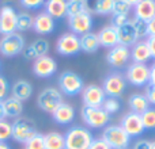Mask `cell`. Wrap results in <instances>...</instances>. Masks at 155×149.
<instances>
[{
  "mask_svg": "<svg viewBox=\"0 0 155 149\" xmlns=\"http://www.w3.org/2000/svg\"><path fill=\"white\" fill-rule=\"evenodd\" d=\"M64 140L65 149H88L94 136L84 126H72L64 134Z\"/></svg>",
  "mask_w": 155,
  "mask_h": 149,
  "instance_id": "obj_1",
  "label": "cell"
},
{
  "mask_svg": "<svg viewBox=\"0 0 155 149\" xmlns=\"http://www.w3.org/2000/svg\"><path fill=\"white\" fill-rule=\"evenodd\" d=\"M101 138L112 149H127L131 142V137L121 128V125L106 126L102 132Z\"/></svg>",
  "mask_w": 155,
  "mask_h": 149,
  "instance_id": "obj_2",
  "label": "cell"
},
{
  "mask_svg": "<svg viewBox=\"0 0 155 149\" xmlns=\"http://www.w3.org/2000/svg\"><path fill=\"white\" fill-rule=\"evenodd\" d=\"M11 125H12V136H11V138H14L16 142H21V144H26L29 140H31L38 133L35 122L31 121L30 118L19 117Z\"/></svg>",
  "mask_w": 155,
  "mask_h": 149,
  "instance_id": "obj_3",
  "label": "cell"
},
{
  "mask_svg": "<svg viewBox=\"0 0 155 149\" xmlns=\"http://www.w3.org/2000/svg\"><path fill=\"white\" fill-rule=\"evenodd\" d=\"M25 49V38L19 33L3 35L0 40V53L4 57H15Z\"/></svg>",
  "mask_w": 155,
  "mask_h": 149,
  "instance_id": "obj_4",
  "label": "cell"
},
{
  "mask_svg": "<svg viewBox=\"0 0 155 149\" xmlns=\"http://www.w3.org/2000/svg\"><path fill=\"white\" fill-rule=\"evenodd\" d=\"M82 119L88 128L98 129L104 128L109 123L110 115L102 107H87L83 106L82 109Z\"/></svg>",
  "mask_w": 155,
  "mask_h": 149,
  "instance_id": "obj_5",
  "label": "cell"
},
{
  "mask_svg": "<svg viewBox=\"0 0 155 149\" xmlns=\"http://www.w3.org/2000/svg\"><path fill=\"white\" fill-rule=\"evenodd\" d=\"M63 103V95L57 88L48 87L40 92L37 98V104L42 111L45 113H53L60 104Z\"/></svg>",
  "mask_w": 155,
  "mask_h": 149,
  "instance_id": "obj_6",
  "label": "cell"
},
{
  "mask_svg": "<svg viewBox=\"0 0 155 149\" xmlns=\"http://www.w3.org/2000/svg\"><path fill=\"white\" fill-rule=\"evenodd\" d=\"M60 92L65 95H78L83 91V79L72 71H65L59 76Z\"/></svg>",
  "mask_w": 155,
  "mask_h": 149,
  "instance_id": "obj_7",
  "label": "cell"
},
{
  "mask_svg": "<svg viewBox=\"0 0 155 149\" xmlns=\"http://www.w3.org/2000/svg\"><path fill=\"white\" fill-rule=\"evenodd\" d=\"M127 87V79H124L123 74L114 72L110 73L105 77L104 83H102V90H104L105 95L112 96V98H120L124 94Z\"/></svg>",
  "mask_w": 155,
  "mask_h": 149,
  "instance_id": "obj_8",
  "label": "cell"
},
{
  "mask_svg": "<svg viewBox=\"0 0 155 149\" xmlns=\"http://www.w3.org/2000/svg\"><path fill=\"white\" fill-rule=\"evenodd\" d=\"M127 80L135 87H143L150 83V67L147 64H139L134 62L127 69Z\"/></svg>",
  "mask_w": 155,
  "mask_h": 149,
  "instance_id": "obj_9",
  "label": "cell"
},
{
  "mask_svg": "<svg viewBox=\"0 0 155 149\" xmlns=\"http://www.w3.org/2000/svg\"><path fill=\"white\" fill-rule=\"evenodd\" d=\"M56 50L61 56H74L80 52V41L79 35L74 33H64L60 35L56 43Z\"/></svg>",
  "mask_w": 155,
  "mask_h": 149,
  "instance_id": "obj_10",
  "label": "cell"
},
{
  "mask_svg": "<svg viewBox=\"0 0 155 149\" xmlns=\"http://www.w3.org/2000/svg\"><path fill=\"white\" fill-rule=\"evenodd\" d=\"M105 98L106 95H105L102 87L98 84H88L82 91L83 104L87 107H101Z\"/></svg>",
  "mask_w": 155,
  "mask_h": 149,
  "instance_id": "obj_11",
  "label": "cell"
},
{
  "mask_svg": "<svg viewBox=\"0 0 155 149\" xmlns=\"http://www.w3.org/2000/svg\"><path fill=\"white\" fill-rule=\"evenodd\" d=\"M68 26L71 33L76 35H83L91 31L93 27V15L90 12H82L68 18Z\"/></svg>",
  "mask_w": 155,
  "mask_h": 149,
  "instance_id": "obj_12",
  "label": "cell"
},
{
  "mask_svg": "<svg viewBox=\"0 0 155 149\" xmlns=\"http://www.w3.org/2000/svg\"><path fill=\"white\" fill-rule=\"evenodd\" d=\"M16 21H18V12L14 7L3 5L0 8V34L7 35L16 31Z\"/></svg>",
  "mask_w": 155,
  "mask_h": 149,
  "instance_id": "obj_13",
  "label": "cell"
},
{
  "mask_svg": "<svg viewBox=\"0 0 155 149\" xmlns=\"http://www.w3.org/2000/svg\"><path fill=\"white\" fill-rule=\"evenodd\" d=\"M121 128L127 132L129 137H137L146 130L143 126L142 115L136 114V113H128L123 117L121 119Z\"/></svg>",
  "mask_w": 155,
  "mask_h": 149,
  "instance_id": "obj_14",
  "label": "cell"
},
{
  "mask_svg": "<svg viewBox=\"0 0 155 149\" xmlns=\"http://www.w3.org/2000/svg\"><path fill=\"white\" fill-rule=\"evenodd\" d=\"M57 71V64L54 61V59L49 56H42L38 57L37 60H34L33 62V72L37 77H51L52 74Z\"/></svg>",
  "mask_w": 155,
  "mask_h": 149,
  "instance_id": "obj_15",
  "label": "cell"
},
{
  "mask_svg": "<svg viewBox=\"0 0 155 149\" xmlns=\"http://www.w3.org/2000/svg\"><path fill=\"white\" fill-rule=\"evenodd\" d=\"M106 59L109 65H112L113 68H123L131 59V49L123 45H116L109 50Z\"/></svg>",
  "mask_w": 155,
  "mask_h": 149,
  "instance_id": "obj_16",
  "label": "cell"
},
{
  "mask_svg": "<svg viewBox=\"0 0 155 149\" xmlns=\"http://www.w3.org/2000/svg\"><path fill=\"white\" fill-rule=\"evenodd\" d=\"M54 19L52 18L51 15L44 11V12H40L34 16L33 19V29L37 34H41V35H45V34H51L52 31L54 30Z\"/></svg>",
  "mask_w": 155,
  "mask_h": 149,
  "instance_id": "obj_17",
  "label": "cell"
},
{
  "mask_svg": "<svg viewBox=\"0 0 155 149\" xmlns=\"http://www.w3.org/2000/svg\"><path fill=\"white\" fill-rule=\"evenodd\" d=\"M52 118L56 123L59 125H68L74 121L75 118V109L71 106L70 103H64L63 102L53 113H52Z\"/></svg>",
  "mask_w": 155,
  "mask_h": 149,
  "instance_id": "obj_18",
  "label": "cell"
},
{
  "mask_svg": "<svg viewBox=\"0 0 155 149\" xmlns=\"http://www.w3.org/2000/svg\"><path fill=\"white\" fill-rule=\"evenodd\" d=\"M117 38H118V45L127 46V48L134 46L137 42V35L135 33V29L132 26L131 21L117 29Z\"/></svg>",
  "mask_w": 155,
  "mask_h": 149,
  "instance_id": "obj_19",
  "label": "cell"
},
{
  "mask_svg": "<svg viewBox=\"0 0 155 149\" xmlns=\"http://www.w3.org/2000/svg\"><path fill=\"white\" fill-rule=\"evenodd\" d=\"M98 40H99V43L101 46L104 48H114L116 45H118V38H117V29L114 26H106L104 29L99 30L98 34Z\"/></svg>",
  "mask_w": 155,
  "mask_h": 149,
  "instance_id": "obj_20",
  "label": "cell"
},
{
  "mask_svg": "<svg viewBox=\"0 0 155 149\" xmlns=\"http://www.w3.org/2000/svg\"><path fill=\"white\" fill-rule=\"evenodd\" d=\"M31 94H33V85L26 80H18L11 87V96L21 102L30 99Z\"/></svg>",
  "mask_w": 155,
  "mask_h": 149,
  "instance_id": "obj_21",
  "label": "cell"
},
{
  "mask_svg": "<svg viewBox=\"0 0 155 149\" xmlns=\"http://www.w3.org/2000/svg\"><path fill=\"white\" fill-rule=\"evenodd\" d=\"M155 16V0H140L135 5V18L148 22Z\"/></svg>",
  "mask_w": 155,
  "mask_h": 149,
  "instance_id": "obj_22",
  "label": "cell"
},
{
  "mask_svg": "<svg viewBox=\"0 0 155 149\" xmlns=\"http://www.w3.org/2000/svg\"><path fill=\"white\" fill-rule=\"evenodd\" d=\"M131 57L134 62L139 64H146L151 59V53L148 49L147 41H137L131 49Z\"/></svg>",
  "mask_w": 155,
  "mask_h": 149,
  "instance_id": "obj_23",
  "label": "cell"
},
{
  "mask_svg": "<svg viewBox=\"0 0 155 149\" xmlns=\"http://www.w3.org/2000/svg\"><path fill=\"white\" fill-rule=\"evenodd\" d=\"M45 12L53 19L64 18L67 15V0H46Z\"/></svg>",
  "mask_w": 155,
  "mask_h": 149,
  "instance_id": "obj_24",
  "label": "cell"
},
{
  "mask_svg": "<svg viewBox=\"0 0 155 149\" xmlns=\"http://www.w3.org/2000/svg\"><path fill=\"white\" fill-rule=\"evenodd\" d=\"M3 107H4L5 118H15L16 119L23 113V104H22V102L12 98V96L5 98L3 100Z\"/></svg>",
  "mask_w": 155,
  "mask_h": 149,
  "instance_id": "obj_25",
  "label": "cell"
},
{
  "mask_svg": "<svg viewBox=\"0 0 155 149\" xmlns=\"http://www.w3.org/2000/svg\"><path fill=\"white\" fill-rule=\"evenodd\" d=\"M128 104L131 111L139 115H142L143 113L150 109V103H148L144 94H132L128 99Z\"/></svg>",
  "mask_w": 155,
  "mask_h": 149,
  "instance_id": "obj_26",
  "label": "cell"
},
{
  "mask_svg": "<svg viewBox=\"0 0 155 149\" xmlns=\"http://www.w3.org/2000/svg\"><path fill=\"white\" fill-rule=\"evenodd\" d=\"M79 41H80V50L86 52V53H94V52H97L99 49V46H101L98 35L93 31L80 35Z\"/></svg>",
  "mask_w": 155,
  "mask_h": 149,
  "instance_id": "obj_27",
  "label": "cell"
},
{
  "mask_svg": "<svg viewBox=\"0 0 155 149\" xmlns=\"http://www.w3.org/2000/svg\"><path fill=\"white\" fill-rule=\"evenodd\" d=\"M114 2L116 0H91V3L88 2V11L90 14H97V15L112 14Z\"/></svg>",
  "mask_w": 155,
  "mask_h": 149,
  "instance_id": "obj_28",
  "label": "cell"
},
{
  "mask_svg": "<svg viewBox=\"0 0 155 149\" xmlns=\"http://www.w3.org/2000/svg\"><path fill=\"white\" fill-rule=\"evenodd\" d=\"M45 149H65V140L61 133L51 132L44 136Z\"/></svg>",
  "mask_w": 155,
  "mask_h": 149,
  "instance_id": "obj_29",
  "label": "cell"
},
{
  "mask_svg": "<svg viewBox=\"0 0 155 149\" xmlns=\"http://www.w3.org/2000/svg\"><path fill=\"white\" fill-rule=\"evenodd\" d=\"M88 11V0H67V16H74Z\"/></svg>",
  "mask_w": 155,
  "mask_h": 149,
  "instance_id": "obj_30",
  "label": "cell"
},
{
  "mask_svg": "<svg viewBox=\"0 0 155 149\" xmlns=\"http://www.w3.org/2000/svg\"><path fill=\"white\" fill-rule=\"evenodd\" d=\"M33 19L34 16H31L27 12H19L18 14V21H16V30L19 31H26V30L33 27Z\"/></svg>",
  "mask_w": 155,
  "mask_h": 149,
  "instance_id": "obj_31",
  "label": "cell"
},
{
  "mask_svg": "<svg viewBox=\"0 0 155 149\" xmlns=\"http://www.w3.org/2000/svg\"><path fill=\"white\" fill-rule=\"evenodd\" d=\"M101 107H102V109H104L109 115H112V114H114V113H117L118 110H120L121 103H120V100H118V98H112V96H106Z\"/></svg>",
  "mask_w": 155,
  "mask_h": 149,
  "instance_id": "obj_32",
  "label": "cell"
},
{
  "mask_svg": "<svg viewBox=\"0 0 155 149\" xmlns=\"http://www.w3.org/2000/svg\"><path fill=\"white\" fill-rule=\"evenodd\" d=\"M131 22L135 29V33L137 35V40L139 38H144L146 35H148V23L146 21H143L140 18H134Z\"/></svg>",
  "mask_w": 155,
  "mask_h": 149,
  "instance_id": "obj_33",
  "label": "cell"
},
{
  "mask_svg": "<svg viewBox=\"0 0 155 149\" xmlns=\"http://www.w3.org/2000/svg\"><path fill=\"white\" fill-rule=\"evenodd\" d=\"M33 49H34L35 54H37V59L38 57H42V56H48V52H49V42L46 40H35L34 42L31 43Z\"/></svg>",
  "mask_w": 155,
  "mask_h": 149,
  "instance_id": "obj_34",
  "label": "cell"
},
{
  "mask_svg": "<svg viewBox=\"0 0 155 149\" xmlns=\"http://www.w3.org/2000/svg\"><path fill=\"white\" fill-rule=\"evenodd\" d=\"M12 136V125L8 121H0V142H5Z\"/></svg>",
  "mask_w": 155,
  "mask_h": 149,
  "instance_id": "obj_35",
  "label": "cell"
},
{
  "mask_svg": "<svg viewBox=\"0 0 155 149\" xmlns=\"http://www.w3.org/2000/svg\"><path fill=\"white\" fill-rule=\"evenodd\" d=\"M131 8H132L131 5L127 2H124V0H116L114 5H113L112 14L113 15H128Z\"/></svg>",
  "mask_w": 155,
  "mask_h": 149,
  "instance_id": "obj_36",
  "label": "cell"
},
{
  "mask_svg": "<svg viewBox=\"0 0 155 149\" xmlns=\"http://www.w3.org/2000/svg\"><path fill=\"white\" fill-rule=\"evenodd\" d=\"M144 129H155V109H148L142 114Z\"/></svg>",
  "mask_w": 155,
  "mask_h": 149,
  "instance_id": "obj_37",
  "label": "cell"
},
{
  "mask_svg": "<svg viewBox=\"0 0 155 149\" xmlns=\"http://www.w3.org/2000/svg\"><path fill=\"white\" fill-rule=\"evenodd\" d=\"M26 148L25 149H45V142H44V136L37 133L31 140L26 142Z\"/></svg>",
  "mask_w": 155,
  "mask_h": 149,
  "instance_id": "obj_38",
  "label": "cell"
},
{
  "mask_svg": "<svg viewBox=\"0 0 155 149\" xmlns=\"http://www.w3.org/2000/svg\"><path fill=\"white\" fill-rule=\"evenodd\" d=\"M46 0H19L22 7L27 8V10H35V8H40L45 4Z\"/></svg>",
  "mask_w": 155,
  "mask_h": 149,
  "instance_id": "obj_39",
  "label": "cell"
},
{
  "mask_svg": "<svg viewBox=\"0 0 155 149\" xmlns=\"http://www.w3.org/2000/svg\"><path fill=\"white\" fill-rule=\"evenodd\" d=\"M8 90H10V84H8L7 79L0 74V102L4 100V99L7 98Z\"/></svg>",
  "mask_w": 155,
  "mask_h": 149,
  "instance_id": "obj_40",
  "label": "cell"
},
{
  "mask_svg": "<svg viewBox=\"0 0 155 149\" xmlns=\"http://www.w3.org/2000/svg\"><path fill=\"white\" fill-rule=\"evenodd\" d=\"M129 21H131V19L128 18V15H113V26H114L116 29L124 26V24L128 23Z\"/></svg>",
  "mask_w": 155,
  "mask_h": 149,
  "instance_id": "obj_41",
  "label": "cell"
},
{
  "mask_svg": "<svg viewBox=\"0 0 155 149\" xmlns=\"http://www.w3.org/2000/svg\"><path fill=\"white\" fill-rule=\"evenodd\" d=\"M146 98H147L148 103L150 104H154L155 106V85L153 84H148L147 88H146Z\"/></svg>",
  "mask_w": 155,
  "mask_h": 149,
  "instance_id": "obj_42",
  "label": "cell"
},
{
  "mask_svg": "<svg viewBox=\"0 0 155 149\" xmlns=\"http://www.w3.org/2000/svg\"><path fill=\"white\" fill-rule=\"evenodd\" d=\"M88 149H112L102 138H94Z\"/></svg>",
  "mask_w": 155,
  "mask_h": 149,
  "instance_id": "obj_43",
  "label": "cell"
},
{
  "mask_svg": "<svg viewBox=\"0 0 155 149\" xmlns=\"http://www.w3.org/2000/svg\"><path fill=\"white\" fill-rule=\"evenodd\" d=\"M22 54H23V57L26 60H37V54H35V52H34V49H33V46L31 45H29V46H26V48L23 49V52H22Z\"/></svg>",
  "mask_w": 155,
  "mask_h": 149,
  "instance_id": "obj_44",
  "label": "cell"
},
{
  "mask_svg": "<svg viewBox=\"0 0 155 149\" xmlns=\"http://www.w3.org/2000/svg\"><path fill=\"white\" fill-rule=\"evenodd\" d=\"M147 45H148V49H150L151 59L155 60V35H148Z\"/></svg>",
  "mask_w": 155,
  "mask_h": 149,
  "instance_id": "obj_45",
  "label": "cell"
},
{
  "mask_svg": "<svg viewBox=\"0 0 155 149\" xmlns=\"http://www.w3.org/2000/svg\"><path fill=\"white\" fill-rule=\"evenodd\" d=\"M134 149H151V142L147 140H140L134 145Z\"/></svg>",
  "mask_w": 155,
  "mask_h": 149,
  "instance_id": "obj_46",
  "label": "cell"
},
{
  "mask_svg": "<svg viewBox=\"0 0 155 149\" xmlns=\"http://www.w3.org/2000/svg\"><path fill=\"white\" fill-rule=\"evenodd\" d=\"M148 23V35H155V16L147 22Z\"/></svg>",
  "mask_w": 155,
  "mask_h": 149,
  "instance_id": "obj_47",
  "label": "cell"
},
{
  "mask_svg": "<svg viewBox=\"0 0 155 149\" xmlns=\"http://www.w3.org/2000/svg\"><path fill=\"white\" fill-rule=\"evenodd\" d=\"M148 84L155 85V64H153L150 67V83Z\"/></svg>",
  "mask_w": 155,
  "mask_h": 149,
  "instance_id": "obj_48",
  "label": "cell"
},
{
  "mask_svg": "<svg viewBox=\"0 0 155 149\" xmlns=\"http://www.w3.org/2000/svg\"><path fill=\"white\" fill-rule=\"evenodd\" d=\"M5 119V114H4V107H3V100L0 102V121Z\"/></svg>",
  "mask_w": 155,
  "mask_h": 149,
  "instance_id": "obj_49",
  "label": "cell"
},
{
  "mask_svg": "<svg viewBox=\"0 0 155 149\" xmlns=\"http://www.w3.org/2000/svg\"><path fill=\"white\" fill-rule=\"evenodd\" d=\"M124 2H127L129 5H131V7H135V5H136L137 3L140 2V0H124Z\"/></svg>",
  "mask_w": 155,
  "mask_h": 149,
  "instance_id": "obj_50",
  "label": "cell"
},
{
  "mask_svg": "<svg viewBox=\"0 0 155 149\" xmlns=\"http://www.w3.org/2000/svg\"><path fill=\"white\" fill-rule=\"evenodd\" d=\"M0 149H11V147L7 142H0Z\"/></svg>",
  "mask_w": 155,
  "mask_h": 149,
  "instance_id": "obj_51",
  "label": "cell"
},
{
  "mask_svg": "<svg viewBox=\"0 0 155 149\" xmlns=\"http://www.w3.org/2000/svg\"><path fill=\"white\" fill-rule=\"evenodd\" d=\"M151 149H155V141L151 142Z\"/></svg>",
  "mask_w": 155,
  "mask_h": 149,
  "instance_id": "obj_52",
  "label": "cell"
},
{
  "mask_svg": "<svg viewBox=\"0 0 155 149\" xmlns=\"http://www.w3.org/2000/svg\"><path fill=\"white\" fill-rule=\"evenodd\" d=\"M0 68H2V61H0Z\"/></svg>",
  "mask_w": 155,
  "mask_h": 149,
  "instance_id": "obj_53",
  "label": "cell"
}]
</instances>
